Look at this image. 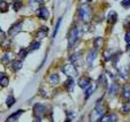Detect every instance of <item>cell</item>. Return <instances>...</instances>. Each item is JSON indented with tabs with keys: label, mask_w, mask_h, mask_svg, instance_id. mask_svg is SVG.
<instances>
[{
	"label": "cell",
	"mask_w": 130,
	"mask_h": 122,
	"mask_svg": "<svg viewBox=\"0 0 130 122\" xmlns=\"http://www.w3.org/2000/svg\"><path fill=\"white\" fill-rule=\"evenodd\" d=\"M123 97L125 99H130V83H127L123 86Z\"/></svg>",
	"instance_id": "cell-16"
},
{
	"label": "cell",
	"mask_w": 130,
	"mask_h": 122,
	"mask_svg": "<svg viewBox=\"0 0 130 122\" xmlns=\"http://www.w3.org/2000/svg\"><path fill=\"white\" fill-rule=\"evenodd\" d=\"M78 17L83 21L84 23H89L91 20V8L86 3L81 4L78 9Z\"/></svg>",
	"instance_id": "cell-2"
},
{
	"label": "cell",
	"mask_w": 130,
	"mask_h": 122,
	"mask_svg": "<svg viewBox=\"0 0 130 122\" xmlns=\"http://www.w3.org/2000/svg\"><path fill=\"white\" fill-rule=\"evenodd\" d=\"M3 61H5V62H7V61H9V54H8V53H6L5 55H4V58H3Z\"/></svg>",
	"instance_id": "cell-35"
},
{
	"label": "cell",
	"mask_w": 130,
	"mask_h": 122,
	"mask_svg": "<svg viewBox=\"0 0 130 122\" xmlns=\"http://www.w3.org/2000/svg\"><path fill=\"white\" fill-rule=\"evenodd\" d=\"M45 112H46L45 106L42 105V104H36V105L34 106V115H35V117L42 119V117L45 115Z\"/></svg>",
	"instance_id": "cell-5"
},
{
	"label": "cell",
	"mask_w": 130,
	"mask_h": 122,
	"mask_svg": "<svg viewBox=\"0 0 130 122\" xmlns=\"http://www.w3.org/2000/svg\"><path fill=\"white\" fill-rule=\"evenodd\" d=\"M32 122H42V120L38 119V117H35V120H32Z\"/></svg>",
	"instance_id": "cell-36"
},
{
	"label": "cell",
	"mask_w": 130,
	"mask_h": 122,
	"mask_svg": "<svg viewBox=\"0 0 130 122\" xmlns=\"http://www.w3.org/2000/svg\"><path fill=\"white\" fill-rule=\"evenodd\" d=\"M130 112V99H128L124 103V105L122 106V113L123 114H127Z\"/></svg>",
	"instance_id": "cell-23"
},
{
	"label": "cell",
	"mask_w": 130,
	"mask_h": 122,
	"mask_svg": "<svg viewBox=\"0 0 130 122\" xmlns=\"http://www.w3.org/2000/svg\"><path fill=\"white\" fill-rule=\"evenodd\" d=\"M86 1H88V3H91V1H92V0H86Z\"/></svg>",
	"instance_id": "cell-38"
},
{
	"label": "cell",
	"mask_w": 130,
	"mask_h": 122,
	"mask_svg": "<svg viewBox=\"0 0 130 122\" xmlns=\"http://www.w3.org/2000/svg\"><path fill=\"white\" fill-rule=\"evenodd\" d=\"M47 34H48V29H47L46 27H42L39 28V30L37 31V38L40 39V38H45V37L47 36Z\"/></svg>",
	"instance_id": "cell-11"
},
{
	"label": "cell",
	"mask_w": 130,
	"mask_h": 122,
	"mask_svg": "<svg viewBox=\"0 0 130 122\" xmlns=\"http://www.w3.org/2000/svg\"><path fill=\"white\" fill-rule=\"evenodd\" d=\"M106 112V105L104 103L103 99H99L98 101L96 103V106L92 110V112L90 113V122H97L98 120H100L101 117L104 116Z\"/></svg>",
	"instance_id": "cell-1"
},
{
	"label": "cell",
	"mask_w": 130,
	"mask_h": 122,
	"mask_svg": "<svg viewBox=\"0 0 130 122\" xmlns=\"http://www.w3.org/2000/svg\"><path fill=\"white\" fill-rule=\"evenodd\" d=\"M116 120H118V117H116L115 114H107V115H104L99 120V122H115Z\"/></svg>",
	"instance_id": "cell-10"
},
{
	"label": "cell",
	"mask_w": 130,
	"mask_h": 122,
	"mask_svg": "<svg viewBox=\"0 0 130 122\" xmlns=\"http://www.w3.org/2000/svg\"><path fill=\"white\" fill-rule=\"evenodd\" d=\"M14 104H15V98L13 97V96H8L7 100H6V105H7V107H12Z\"/></svg>",
	"instance_id": "cell-24"
},
{
	"label": "cell",
	"mask_w": 130,
	"mask_h": 122,
	"mask_svg": "<svg viewBox=\"0 0 130 122\" xmlns=\"http://www.w3.org/2000/svg\"><path fill=\"white\" fill-rule=\"evenodd\" d=\"M0 8H1V13H6L8 10V4L6 3L5 0L0 1Z\"/></svg>",
	"instance_id": "cell-25"
},
{
	"label": "cell",
	"mask_w": 130,
	"mask_h": 122,
	"mask_svg": "<svg viewBox=\"0 0 130 122\" xmlns=\"http://www.w3.org/2000/svg\"><path fill=\"white\" fill-rule=\"evenodd\" d=\"M43 3V0H29V4L31 6H35V5H40Z\"/></svg>",
	"instance_id": "cell-30"
},
{
	"label": "cell",
	"mask_w": 130,
	"mask_h": 122,
	"mask_svg": "<svg viewBox=\"0 0 130 122\" xmlns=\"http://www.w3.org/2000/svg\"><path fill=\"white\" fill-rule=\"evenodd\" d=\"M78 28L77 27H73L70 29V31L68 32V47H73L74 45L76 44V42L78 40Z\"/></svg>",
	"instance_id": "cell-3"
},
{
	"label": "cell",
	"mask_w": 130,
	"mask_h": 122,
	"mask_svg": "<svg viewBox=\"0 0 130 122\" xmlns=\"http://www.w3.org/2000/svg\"><path fill=\"white\" fill-rule=\"evenodd\" d=\"M23 113H24V111H23V110H19V111H16V112L14 113V114H12L9 117H8L7 122H13V121H15V120H17V117L20 116L21 114H23Z\"/></svg>",
	"instance_id": "cell-13"
},
{
	"label": "cell",
	"mask_w": 130,
	"mask_h": 122,
	"mask_svg": "<svg viewBox=\"0 0 130 122\" xmlns=\"http://www.w3.org/2000/svg\"><path fill=\"white\" fill-rule=\"evenodd\" d=\"M48 81L52 85H55V84H58L60 82V77H59V75H57V74H53V75L50 76Z\"/></svg>",
	"instance_id": "cell-14"
},
{
	"label": "cell",
	"mask_w": 130,
	"mask_h": 122,
	"mask_svg": "<svg viewBox=\"0 0 130 122\" xmlns=\"http://www.w3.org/2000/svg\"><path fill=\"white\" fill-rule=\"evenodd\" d=\"M78 85L82 89H88L91 85V80L86 76H82V77L78 78Z\"/></svg>",
	"instance_id": "cell-7"
},
{
	"label": "cell",
	"mask_w": 130,
	"mask_h": 122,
	"mask_svg": "<svg viewBox=\"0 0 130 122\" xmlns=\"http://www.w3.org/2000/svg\"><path fill=\"white\" fill-rule=\"evenodd\" d=\"M118 21V14H116V12H109V14H108L107 16V22L109 23V24H114V23Z\"/></svg>",
	"instance_id": "cell-12"
},
{
	"label": "cell",
	"mask_w": 130,
	"mask_h": 122,
	"mask_svg": "<svg viewBox=\"0 0 130 122\" xmlns=\"http://www.w3.org/2000/svg\"><path fill=\"white\" fill-rule=\"evenodd\" d=\"M94 89H96V85L94 84H91L90 86H89L88 89L85 90V99H88V98H90V96L93 93Z\"/></svg>",
	"instance_id": "cell-18"
},
{
	"label": "cell",
	"mask_w": 130,
	"mask_h": 122,
	"mask_svg": "<svg viewBox=\"0 0 130 122\" xmlns=\"http://www.w3.org/2000/svg\"><path fill=\"white\" fill-rule=\"evenodd\" d=\"M27 54H28V50H25V49L20 50V52H19V56H20V59H24L25 56H27Z\"/></svg>",
	"instance_id": "cell-29"
},
{
	"label": "cell",
	"mask_w": 130,
	"mask_h": 122,
	"mask_svg": "<svg viewBox=\"0 0 130 122\" xmlns=\"http://www.w3.org/2000/svg\"><path fill=\"white\" fill-rule=\"evenodd\" d=\"M40 47V43L39 42H34L29 47V51H36Z\"/></svg>",
	"instance_id": "cell-27"
},
{
	"label": "cell",
	"mask_w": 130,
	"mask_h": 122,
	"mask_svg": "<svg viewBox=\"0 0 130 122\" xmlns=\"http://www.w3.org/2000/svg\"><path fill=\"white\" fill-rule=\"evenodd\" d=\"M99 83H100V84H105V85L107 84V81L104 80V75H101L100 77H99Z\"/></svg>",
	"instance_id": "cell-34"
},
{
	"label": "cell",
	"mask_w": 130,
	"mask_h": 122,
	"mask_svg": "<svg viewBox=\"0 0 130 122\" xmlns=\"http://www.w3.org/2000/svg\"><path fill=\"white\" fill-rule=\"evenodd\" d=\"M12 68L13 70H20L21 68H22V62H21V60H15L12 62Z\"/></svg>",
	"instance_id": "cell-17"
},
{
	"label": "cell",
	"mask_w": 130,
	"mask_h": 122,
	"mask_svg": "<svg viewBox=\"0 0 130 122\" xmlns=\"http://www.w3.org/2000/svg\"><path fill=\"white\" fill-rule=\"evenodd\" d=\"M127 50H130V43H128V46H127Z\"/></svg>",
	"instance_id": "cell-37"
},
{
	"label": "cell",
	"mask_w": 130,
	"mask_h": 122,
	"mask_svg": "<svg viewBox=\"0 0 130 122\" xmlns=\"http://www.w3.org/2000/svg\"><path fill=\"white\" fill-rule=\"evenodd\" d=\"M104 43V39L101 38V37H97L96 39H94V42H93V45H94V49L98 50L101 47V45H103Z\"/></svg>",
	"instance_id": "cell-20"
},
{
	"label": "cell",
	"mask_w": 130,
	"mask_h": 122,
	"mask_svg": "<svg viewBox=\"0 0 130 122\" xmlns=\"http://www.w3.org/2000/svg\"><path fill=\"white\" fill-rule=\"evenodd\" d=\"M66 86H67V90H68L69 92H71V91L74 90V81H73V77H69L68 80H67Z\"/></svg>",
	"instance_id": "cell-21"
},
{
	"label": "cell",
	"mask_w": 130,
	"mask_h": 122,
	"mask_svg": "<svg viewBox=\"0 0 130 122\" xmlns=\"http://www.w3.org/2000/svg\"><path fill=\"white\" fill-rule=\"evenodd\" d=\"M121 5H122V7H124V8H129L130 7V0H123L122 3H121Z\"/></svg>",
	"instance_id": "cell-31"
},
{
	"label": "cell",
	"mask_w": 130,
	"mask_h": 122,
	"mask_svg": "<svg viewBox=\"0 0 130 122\" xmlns=\"http://www.w3.org/2000/svg\"><path fill=\"white\" fill-rule=\"evenodd\" d=\"M96 58H97V50L93 49V50H91V51L88 53V56H86V62H88L89 65H92V62L94 61V59Z\"/></svg>",
	"instance_id": "cell-9"
},
{
	"label": "cell",
	"mask_w": 130,
	"mask_h": 122,
	"mask_svg": "<svg viewBox=\"0 0 130 122\" xmlns=\"http://www.w3.org/2000/svg\"><path fill=\"white\" fill-rule=\"evenodd\" d=\"M13 9L15 10V12H19V10L22 8V6H23V4H22V1H20V0H13Z\"/></svg>",
	"instance_id": "cell-15"
},
{
	"label": "cell",
	"mask_w": 130,
	"mask_h": 122,
	"mask_svg": "<svg viewBox=\"0 0 130 122\" xmlns=\"http://www.w3.org/2000/svg\"><path fill=\"white\" fill-rule=\"evenodd\" d=\"M61 21H62V19L60 17V19L58 20V23H57V25H55V29H54V32H53V38H54L55 36H57L58 30H59V27H60V24H61Z\"/></svg>",
	"instance_id": "cell-28"
},
{
	"label": "cell",
	"mask_w": 130,
	"mask_h": 122,
	"mask_svg": "<svg viewBox=\"0 0 130 122\" xmlns=\"http://www.w3.org/2000/svg\"><path fill=\"white\" fill-rule=\"evenodd\" d=\"M116 91H118V85H116V83H113L109 88V96L113 97L114 95H116Z\"/></svg>",
	"instance_id": "cell-26"
},
{
	"label": "cell",
	"mask_w": 130,
	"mask_h": 122,
	"mask_svg": "<svg viewBox=\"0 0 130 122\" xmlns=\"http://www.w3.org/2000/svg\"><path fill=\"white\" fill-rule=\"evenodd\" d=\"M0 85H1V88H5V86L8 85V77L5 76L4 74L0 75Z\"/></svg>",
	"instance_id": "cell-19"
},
{
	"label": "cell",
	"mask_w": 130,
	"mask_h": 122,
	"mask_svg": "<svg viewBox=\"0 0 130 122\" xmlns=\"http://www.w3.org/2000/svg\"><path fill=\"white\" fill-rule=\"evenodd\" d=\"M82 53H74L73 55H70V58H69V61H70V64H75V62H77V61L79 60V58H81Z\"/></svg>",
	"instance_id": "cell-22"
},
{
	"label": "cell",
	"mask_w": 130,
	"mask_h": 122,
	"mask_svg": "<svg viewBox=\"0 0 130 122\" xmlns=\"http://www.w3.org/2000/svg\"><path fill=\"white\" fill-rule=\"evenodd\" d=\"M67 122H69V120H68V121H67Z\"/></svg>",
	"instance_id": "cell-39"
},
{
	"label": "cell",
	"mask_w": 130,
	"mask_h": 122,
	"mask_svg": "<svg viewBox=\"0 0 130 122\" xmlns=\"http://www.w3.org/2000/svg\"><path fill=\"white\" fill-rule=\"evenodd\" d=\"M124 39H125V42H127V44L130 43V30L127 31V34H125V36H124Z\"/></svg>",
	"instance_id": "cell-33"
},
{
	"label": "cell",
	"mask_w": 130,
	"mask_h": 122,
	"mask_svg": "<svg viewBox=\"0 0 130 122\" xmlns=\"http://www.w3.org/2000/svg\"><path fill=\"white\" fill-rule=\"evenodd\" d=\"M22 21H21V22H17V23H15L14 25H12V27H10V29H9V31H8V35H9V36H15V35L16 34H19V32L21 31V29H22Z\"/></svg>",
	"instance_id": "cell-6"
},
{
	"label": "cell",
	"mask_w": 130,
	"mask_h": 122,
	"mask_svg": "<svg viewBox=\"0 0 130 122\" xmlns=\"http://www.w3.org/2000/svg\"><path fill=\"white\" fill-rule=\"evenodd\" d=\"M62 71H63L67 76H69V77H75V76H77V69L73 64H68V65H66V66H63Z\"/></svg>",
	"instance_id": "cell-4"
},
{
	"label": "cell",
	"mask_w": 130,
	"mask_h": 122,
	"mask_svg": "<svg viewBox=\"0 0 130 122\" xmlns=\"http://www.w3.org/2000/svg\"><path fill=\"white\" fill-rule=\"evenodd\" d=\"M124 27L125 28H130V16H128L124 21Z\"/></svg>",
	"instance_id": "cell-32"
},
{
	"label": "cell",
	"mask_w": 130,
	"mask_h": 122,
	"mask_svg": "<svg viewBox=\"0 0 130 122\" xmlns=\"http://www.w3.org/2000/svg\"><path fill=\"white\" fill-rule=\"evenodd\" d=\"M37 16L39 17V19L47 20V17H48V10H47V8L44 7V6L39 7L37 9Z\"/></svg>",
	"instance_id": "cell-8"
}]
</instances>
